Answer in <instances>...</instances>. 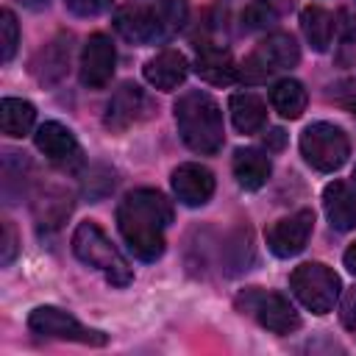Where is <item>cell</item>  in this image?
I'll return each instance as SVG.
<instances>
[{"mask_svg": "<svg viewBox=\"0 0 356 356\" xmlns=\"http://www.w3.org/2000/svg\"><path fill=\"white\" fill-rule=\"evenodd\" d=\"M172 222L170 200L156 189H134L117 206V225L131 248V253L142 261L161 259L167 239L164 231Z\"/></svg>", "mask_w": 356, "mask_h": 356, "instance_id": "1", "label": "cell"}, {"mask_svg": "<svg viewBox=\"0 0 356 356\" xmlns=\"http://www.w3.org/2000/svg\"><path fill=\"white\" fill-rule=\"evenodd\" d=\"M172 111H175L178 134L189 150L200 156H214L222 147V139H225L222 111L209 92H200V89L184 92L175 100Z\"/></svg>", "mask_w": 356, "mask_h": 356, "instance_id": "2", "label": "cell"}, {"mask_svg": "<svg viewBox=\"0 0 356 356\" xmlns=\"http://www.w3.org/2000/svg\"><path fill=\"white\" fill-rule=\"evenodd\" d=\"M184 17H186L184 0H159L156 6L131 3L114 11V28L122 39L134 44H145L175 31L184 22Z\"/></svg>", "mask_w": 356, "mask_h": 356, "instance_id": "3", "label": "cell"}, {"mask_svg": "<svg viewBox=\"0 0 356 356\" xmlns=\"http://www.w3.org/2000/svg\"><path fill=\"white\" fill-rule=\"evenodd\" d=\"M72 253L83 264L103 273V278L114 286H128L134 281L131 264L125 261V256L114 248V242L106 236V231L95 220L78 222V228L72 231Z\"/></svg>", "mask_w": 356, "mask_h": 356, "instance_id": "4", "label": "cell"}, {"mask_svg": "<svg viewBox=\"0 0 356 356\" xmlns=\"http://www.w3.org/2000/svg\"><path fill=\"white\" fill-rule=\"evenodd\" d=\"M289 289L312 314H328L339 300L342 281L331 267L320 261H306L292 270Z\"/></svg>", "mask_w": 356, "mask_h": 356, "instance_id": "5", "label": "cell"}, {"mask_svg": "<svg viewBox=\"0 0 356 356\" xmlns=\"http://www.w3.org/2000/svg\"><path fill=\"white\" fill-rule=\"evenodd\" d=\"M234 306L242 314L253 317L261 328H267L273 334H292V331L300 328V314L278 292H270V289H261V286H248L236 295Z\"/></svg>", "mask_w": 356, "mask_h": 356, "instance_id": "6", "label": "cell"}, {"mask_svg": "<svg viewBox=\"0 0 356 356\" xmlns=\"http://www.w3.org/2000/svg\"><path fill=\"white\" fill-rule=\"evenodd\" d=\"M300 153L317 172H334L348 161L350 139L334 122H312L300 134Z\"/></svg>", "mask_w": 356, "mask_h": 356, "instance_id": "7", "label": "cell"}, {"mask_svg": "<svg viewBox=\"0 0 356 356\" xmlns=\"http://www.w3.org/2000/svg\"><path fill=\"white\" fill-rule=\"evenodd\" d=\"M300 61V47L298 42L289 36V33H270L267 39H261L256 44V50L242 61L239 67V78L242 81H250V83H259V81H267L270 75L281 72V70H289Z\"/></svg>", "mask_w": 356, "mask_h": 356, "instance_id": "8", "label": "cell"}, {"mask_svg": "<svg viewBox=\"0 0 356 356\" xmlns=\"http://www.w3.org/2000/svg\"><path fill=\"white\" fill-rule=\"evenodd\" d=\"M28 328L39 337H47V339H67V342H81V345H106L108 337L97 328H89L83 325L78 317H72L70 312L64 309H56V306H39L28 314Z\"/></svg>", "mask_w": 356, "mask_h": 356, "instance_id": "9", "label": "cell"}, {"mask_svg": "<svg viewBox=\"0 0 356 356\" xmlns=\"http://www.w3.org/2000/svg\"><path fill=\"white\" fill-rule=\"evenodd\" d=\"M314 228V211L312 209H300L289 217H281L270 231H267V248L278 256V259H289L298 256Z\"/></svg>", "mask_w": 356, "mask_h": 356, "instance_id": "10", "label": "cell"}, {"mask_svg": "<svg viewBox=\"0 0 356 356\" xmlns=\"http://www.w3.org/2000/svg\"><path fill=\"white\" fill-rule=\"evenodd\" d=\"M114 64H117L114 42L106 33H92L81 53V83L86 89H103L114 75Z\"/></svg>", "mask_w": 356, "mask_h": 356, "instance_id": "11", "label": "cell"}, {"mask_svg": "<svg viewBox=\"0 0 356 356\" xmlns=\"http://www.w3.org/2000/svg\"><path fill=\"white\" fill-rule=\"evenodd\" d=\"M150 114V100L136 83H122L106 103L103 122L108 131H125Z\"/></svg>", "mask_w": 356, "mask_h": 356, "instance_id": "12", "label": "cell"}, {"mask_svg": "<svg viewBox=\"0 0 356 356\" xmlns=\"http://www.w3.org/2000/svg\"><path fill=\"white\" fill-rule=\"evenodd\" d=\"M172 192L189 209L206 206L211 200V195H214V175H211L209 167L195 164V161L178 164L172 170Z\"/></svg>", "mask_w": 356, "mask_h": 356, "instance_id": "13", "label": "cell"}, {"mask_svg": "<svg viewBox=\"0 0 356 356\" xmlns=\"http://www.w3.org/2000/svg\"><path fill=\"white\" fill-rule=\"evenodd\" d=\"M70 70V36H56L31 61V72L42 86L58 83Z\"/></svg>", "mask_w": 356, "mask_h": 356, "instance_id": "14", "label": "cell"}, {"mask_svg": "<svg viewBox=\"0 0 356 356\" xmlns=\"http://www.w3.org/2000/svg\"><path fill=\"white\" fill-rule=\"evenodd\" d=\"M195 72L214 86H228L239 78V67L234 64L231 53L220 44H200L195 58Z\"/></svg>", "mask_w": 356, "mask_h": 356, "instance_id": "15", "label": "cell"}, {"mask_svg": "<svg viewBox=\"0 0 356 356\" xmlns=\"http://www.w3.org/2000/svg\"><path fill=\"white\" fill-rule=\"evenodd\" d=\"M186 72H189V61L181 50H161L145 64V81L161 92L181 86Z\"/></svg>", "mask_w": 356, "mask_h": 356, "instance_id": "16", "label": "cell"}, {"mask_svg": "<svg viewBox=\"0 0 356 356\" xmlns=\"http://www.w3.org/2000/svg\"><path fill=\"white\" fill-rule=\"evenodd\" d=\"M323 209L337 231H353L356 228V192L345 181H331L323 189Z\"/></svg>", "mask_w": 356, "mask_h": 356, "instance_id": "17", "label": "cell"}, {"mask_svg": "<svg viewBox=\"0 0 356 356\" xmlns=\"http://www.w3.org/2000/svg\"><path fill=\"white\" fill-rule=\"evenodd\" d=\"M33 142L36 147L50 159V161H58V164H67L72 159H78V142H75V134L61 125V122H42L33 134Z\"/></svg>", "mask_w": 356, "mask_h": 356, "instance_id": "18", "label": "cell"}, {"mask_svg": "<svg viewBox=\"0 0 356 356\" xmlns=\"http://www.w3.org/2000/svg\"><path fill=\"white\" fill-rule=\"evenodd\" d=\"M228 111H231V122H234V128L239 134H256L267 122V106L253 92H236V95H231Z\"/></svg>", "mask_w": 356, "mask_h": 356, "instance_id": "19", "label": "cell"}, {"mask_svg": "<svg viewBox=\"0 0 356 356\" xmlns=\"http://www.w3.org/2000/svg\"><path fill=\"white\" fill-rule=\"evenodd\" d=\"M231 167H234V175H236L242 189H261L270 178V170H273L270 159L256 147H239L234 153Z\"/></svg>", "mask_w": 356, "mask_h": 356, "instance_id": "20", "label": "cell"}, {"mask_svg": "<svg viewBox=\"0 0 356 356\" xmlns=\"http://www.w3.org/2000/svg\"><path fill=\"white\" fill-rule=\"evenodd\" d=\"M300 28H303L306 42H309L317 53L328 50L331 39H334V17H331L323 6H306V8L300 11Z\"/></svg>", "mask_w": 356, "mask_h": 356, "instance_id": "21", "label": "cell"}, {"mask_svg": "<svg viewBox=\"0 0 356 356\" xmlns=\"http://www.w3.org/2000/svg\"><path fill=\"white\" fill-rule=\"evenodd\" d=\"M270 103H273V108H275L281 117L298 120V117L306 111L309 95H306V89H303L300 81L284 78V81H278V83L270 89Z\"/></svg>", "mask_w": 356, "mask_h": 356, "instance_id": "22", "label": "cell"}, {"mask_svg": "<svg viewBox=\"0 0 356 356\" xmlns=\"http://www.w3.org/2000/svg\"><path fill=\"white\" fill-rule=\"evenodd\" d=\"M33 120H36V108L22 100V97H3L0 103V128L6 136H25L31 128H33Z\"/></svg>", "mask_w": 356, "mask_h": 356, "instance_id": "23", "label": "cell"}, {"mask_svg": "<svg viewBox=\"0 0 356 356\" xmlns=\"http://www.w3.org/2000/svg\"><path fill=\"white\" fill-rule=\"evenodd\" d=\"M242 28H248V31H261V28H270L273 22H278V14H275V8L270 6V3H264V0H253V3H248L245 8H242Z\"/></svg>", "mask_w": 356, "mask_h": 356, "instance_id": "24", "label": "cell"}, {"mask_svg": "<svg viewBox=\"0 0 356 356\" xmlns=\"http://www.w3.org/2000/svg\"><path fill=\"white\" fill-rule=\"evenodd\" d=\"M0 33H3V61H11L19 44V28H17V17L11 8H3L0 14Z\"/></svg>", "mask_w": 356, "mask_h": 356, "instance_id": "25", "label": "cell"}, {"mask_svg": "<svg viewBox=\"0 0 356 356\" xmlns=\"http://www.w3.org/2000/svg\"><path fill=\"white\" fill-rule=\"evenodd\" d=\"M64 6L78 17H97L111 6V0H64Z\"/></svg>", "mask_w": 356, "mask_h": 356, "instance_id": "26", "label": "cell"}, {"mask_svg": "<svg viewBox=\"0 0 356 356\" xmlns=\"http://www.w3.org/2000/svg\"><path fill=\"white\" fill-rule=\"evenodd\" d=\"M14 256H17V231H14V225L6 220V222H3V256H0V261H3V264H11Z\"/></svg>", "mask_w": 356, "mask_h": 356, "instance_id": "27", "label": "cell"}, {"mask_svg": "<svg viewBox=\"0 0 356 356\" xmlns=\"http://www.w3.org/2000/svg\"><path fill=\"white\" fill-rule=\"evenodd\" d=\"M342 325L356 334V289H350L342 300Z\"/></svg>", "mask_w": 356, "mask_h": 356, "instance_id": "28", "label": "cell"}, {"mask_svg": "<svg viewBox=\"0 0 356 356\" xmlns=\"http://www.w3.org/2000/svg\"><path fill=\"white\" fill-rule=\"evenodd\" d=\"M264 145H267V150H281V147H284V131H281V128H273V131L264 136Z\"/></svg>", "mask_w": 356, "mask_h": 356, "instance_id": "29", "label": "cell"}, {"mask_svg": "<svg viewBox=\"0 0 356 356\" xmlns=\"http://www.w3.org/2000/svg\"><path fill=\"white\" fill-rule=\"evenodd\" d=\"M345 267H348V270L356 275V242H353V245L345 250Z\"/></svg>", "mask_w": 356, "mask_h": 356, "instance_id": "30", "label": "cell"}, {"mask_svg": "<svg viewBox=\"0 0 356 356\" xmlns=\"http://www.w3.org/2000/svg\"><path fill=\"white\" fill-rule=\"evenodd\" d=\"M17 3H22L25 8H33V11H39V8H44L50 0H17Z\"/></svg>", "mask_w": 356, "mask_h": 356, "instance_id": "31", "label": "cell"}, {"mask_svg": "<svg viewBox=\"0 0 356 356\" xmlns=\"http://www.w3.org/2000/svg\"><path fill=\"white\" fill-rule=\"evenodd\" d=\"M350 108H353V117H356V103H353V106H350Z\"/></svg>", "mask_w": 356, "mask_h": 356, "instance_id": "32", "label": "cell"}, {"mask_svg": "<svg viewBox=\"0 0 356 356\" xmlns=\"http://www.w3.org/2000/svg\"><path fill=\"white\" fill-rule=\"evenodd\" d=\"M353 178H356V170H353Z\"/></svg>", "mask_w": 356, "mask_h": 356, "instance_id": "33", "label": "cell"}]
</instances>
